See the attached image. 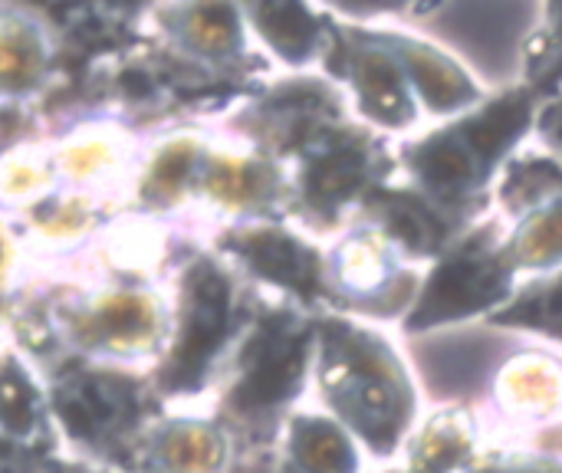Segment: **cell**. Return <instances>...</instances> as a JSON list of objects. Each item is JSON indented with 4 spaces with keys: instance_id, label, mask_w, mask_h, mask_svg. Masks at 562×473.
I'll list each match as a JSON object with an SVG mask.
<instances>
[{
    "instance_id": "obj_4",
    "label": "cell",
    "mask_w": 562,
    "mask_h": 473,
    "mask_svg": "<svg viewBox=\"0 0 562 473\" xmlns=\"http://www.w3.org/2000/svg\"><path fill=\"white\" fill-rule=\"evenodd\" d=\"M33 388L23 372H0V421L13 428L33 425Z\"/></svg>"
},
{
    "instance_id": "obj_2",
    "label": "cell",
    "mask_w": 562,
    "mask_h": 473,
    "mask_svg": "<svg viewBox=\"0 0 562 473\" xmlns=\"http://www.w3.org/2000/svg\"><path fill=\"white\" fill-rule=\"evenodd\" d=\"M296 454L313 473L352 471V454L339 431H333L329 425H303L296 431Z\"/></svg>"
},
{
    "instance_id": "obj_3",
    "label": "cell",
    "mask_w": 562,
    "mask_h": 473,
    "mask_svg": "<svg viewBox=\"0 0 562 473\" xmlns=\"http://www.w3.org/2000/svg\"><path fill=\"white\" fill-rule=\"evenodd\" d=\"M296 369H300V352H296V349L277 352V356L263 359V365H257L254 375L244 382L240 402H244V405H270V402L283 398L286 388H290L293 379H296Z\"/></svg>"
},
{
    "instance_id": "obj_1",
    "label": "cell",
    "mask_w": 562,
    "mask_h": 473,
    "mask_svg": "<svg viewBox=\"0 0 562 473\" xmlns=\"http://www.w3.org/2000/svg\"><path fill=\"white\" fill-rule=\"evenodd\" d=\"M53 43L43 23L23 10L0 13V99H23L46 82Z\"/></svg>"
}]
</instances>
